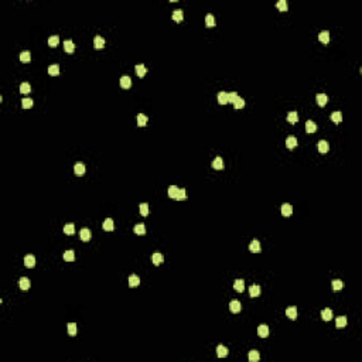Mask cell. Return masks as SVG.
<instances>
[{
  "instance_id": "6da1fadb",
  "label": "cell",
  "mask_w": 362,
  "mask_h": 362,
  "mask_svg": "<svg viewBox=\"0 0 362 362\" xmlns=\"http://www.w3.org/2000/svg\"><path fill=\"white\" fill-rule=\"evenodd\" d=\"M91 231L88 229V228H82L81 229V232H79V238H81V241H83V242H88V241H91Z\"/></svg>"
},
{
  "instance_id": "7a4b0ae2",
  "label": "cell",
  "mask_w": 362,
  "mask_h": 362,
  "mask_svg": "<svg viewBox=\"0 0 362 362\" xmlns=\"http://www.w3.org/2000/svg\"><path fill=\"white\" fill-rule=\"evenodd\" d=\"M249 250H250L252 253H259V252L262 250V249H260V242H259L258 239H253L250 242V245H249Z\"/></svg>"
},
{
  "instance_id": "3957f363",
  "label": "cell",
  "mask_w": 362,
  "mask_h": 362,
  "mask_svg": "<svg viewBox=\"0 0 362 362\" xmlns=\"http://www.w3.org/2000/svg\"><path fill=\"white\" fill-rule=\"evenodd\" d=\"M316 101H317V103H318V106L322 107L327 105V102H328V96L325 95V93H317Z\"/></svg>"
},
{
  "instance_id": "277c9868",
  "label": "cell",
  "mask_w": 362,
  "mask_h": 362,
  "mask_svg": "<svg viewBox=\"0 0 362 362\" xmlns=\"http://www.w3.org/2000/svg\"><path fill=\"white\" fill-rule=\"evenodd\" d=\"M297 139L294 137V136H288L287 139H286V146H287V149H290V150H293L294 147H297Z\"/></svg>"
},
{
  "instance_id": "5b68a950",
  "label": "cell",
  "mask_w": 362,
  "mask_h": 362,
  "mask_svg": "<svg viewBox=\"0 0 362 362\" xmlns=\"http://www.w3.org/2000/svg\"><path fill=\"white\" fill-rule=\"evenodd\" d=\"M260 286L258 284H252L250 287H249V296L250 297H258V296H260Z\"/></svg>"
},
{
  "instance_id": "8992f818",
  "label": "cell",
  "mask_w": 362,
  "mask_h": 362,
  "mask_svg": "<svg viewBox=\"0 0 362 362\" xmlns=\"http://www.w3.org/2000/svg\"><path fill=\"white\" fill-rule=\"evenodd\" d=\"M258 335L260 338H266L267 335H269V327H267L266 324H262L258 327Z\"/></svg>"
},
{
  "instance_id": "52a82bcc",
  "label": "cell",
  "mask_w": 362,
  "mask_h": 362,
  "mask_svg": "<svg viewBox=\"0 0 362 362\" xmlns=\"http://www.w3.org/2000/svg\"><path fill=\"white\" fill-rule=\"evenodd\" d=\"M241 308H242V306H241V303H239L238 300H232V301L229 303V310L232 311V313H235V314L239 313Z\"/></svg>"
},
{
  "instance_id": "ba28073f",
  "label": "cell",
  "mask_w": 362,
  "mask_h": 362,
  "mask_svg": "<svg viewBox=\"0 0 362 362\" xmlns=\"http://www.w3.org/2000/svg\"><path fill=\"white\" fill-rule=\"evenodd\" d=\"M233 288L236 290V292L242 293L243 290H245V282H243V279H236L235 282H233Z\"/></svg>"
},
{
  "instance_id": "9c48e42d",
  "label": "cell",
  "mask_w": 362,
  "mask_h": 362,
  "mask_svg": "<svg viewBox=\"0 0 362 362\" xmlns=\"http://www.w3.org/2000/svg\"><path fill=\"white\" fill-rule=\"evenodd\" d=\"M93 47H95L96 50H101L105 47V38L101 37V36H96L95 38H93Z\"/></svg>"
},
{
  "instance_id": "30bf717a",
  "label": "cell",
  "mask_w": 362,
  "mask_h": 362,
  "mask_svg": "<svg viewBox=\"0 0 362 362\" xmlns=\"http://www.w3.org/2000/svg\"><path fill=\"white\" fill-rule=\"evenodd\" d=\"M286 316H287L290 320H296V318H297V308H296V306L288 307L287 310H286Z\"/></svg>"
},
{
  "instance_id": "8fae6325",
  "label": "cell",
  "mask_w": 362,
  "mask_h": 362,
  "mask_svg": "<svg viewBox=\"0 0 362 362\" xmlns=\"http://www.w3.org/2000/svg\"><path fill=\"white\" fill-rule=\"evenodd\" d=\"M24 264L26 267H28V269H31V267L36 266V258H34V255H27L24 258Z\"/></svg>"
},
{
  "instance_id": "7c38bea8",
  "label": "cell",
  "mask_w": 362,
  "mask_h": 362,
  "mask_svg": "<svg viewBox=\"0 0 362 362\" xmlns=\"http://www.w3.org/2000/svg\"><path fill=\"white\" fill-rule=\"evenodd\" d=\"M317 149H318L320 153H327V151H328V149H330L328 141L320 140V141H318V144H317Z\"/></svg>"
},
{
  "instance_id": "4fadbf2b",
  "label": "cell",
  "mask_w": 362,
  "mask_h": 362,
  "mask_svg": "<svg viewBox=\"0 0 362 362\" xmlns=\"http://www.w3.org/2000/svg\"><path fill=\"white\" fill-rule=\"evenodd\" d=\"M183 19H184V12H183L181 9H177V10L173 12V20H174V21L180 23Z\"/></svg>"
},
{
  "instance_id": "5bb4252c",
  "label": "cell",
  "mask_w": 362,
  "mask_h": 362,
  "mask_svg": "<svg viewBox=\"0 0 362 362\" xmlns=\"http://www.w3.org/2000/svg\"><path fill=\"white\" fill-rule=\"evenodd\" d=\"M228 354H229V351H228V348L225 347V345H218V347H217V355H218L219 358H225Z\"/></svg>"
},
{
  "instance_id": "9a60e30c",
  "label": "cell",
  "mask_w": 362,
  "mask_h": 362,
  "mask_svg": "<svg viewBox=\"0 0 362 362\" xmlns=\"http://www.w3.org/2000/svg\"><path fill=\"white\" fill-rule=\"evenodd\" d=\"M212 169L222 170V169H224V160H222L221 157H215L214 161H212Z\"/></svg>"
},
{
  "instance_id": "2e32d148",
  "label": "cell",
  "mask_w": 362,
  "mask_h": 362,
  "mask_svg": "<svg viewBox=\"0 0 362 362\" xmlns=\"http://www.w3.org/2000/svg\"><path fill=\"white\" fill-rule=\"evenodd\" d=\"M318 40L321 41L322 44H328L330 43V33L327 30L321 31V33L318 34Z\"/></svg>"
},
{
  "instance_id": "e0dca14e",
  "label": "cell",
  "mask_w": 362,
  "mask_h": 362,
  "mask_svg": "<svg viewBox=\"0 0 362 362\" xmlns=\"http://www.w3.org/2000/svg\"><path fill=\"white\" fill-rule=\"evenodd\" d=\"M282 214L283 217H290L293 214V207L290 204H283L282 205Z\"/></svg>"
},
{
  "instance_id": "ac0fdd59",
  "label": "cell",
  "mask_w": 362,
  "mask_h": 362,
  "mask_svg": "<svg viewBox=\"0 0 362 362\" xmlns=\"http://www.w3.org/2000/svg\"><path fill=\"white\" fill-rule=\"evenodd\" d=\"M19 286L21 290H28V288H30V280H28L27 277H20Z\"/></svg>"
},
{
  "instance_id": "d6986e66",
  "label": "cell",
  "mask_w": 362,
  "mask_h": 362,
  "mask_svg": "<svg viewBox=\"0 0 362 362\" xmlns=\"http://www.w3.org/2000/svg\"><path fill=\"white\" fill-rule=\"evenodd\" d=\"M103 229L105 231H113L115 229V222L112 218H106L103 222Z\"/></svg>"
},
{
  "instance_id": "ffe728a7",
  "label": "cell",
  "mask_w": 362,
  "mask_h": 362,
  "mask_svg": "<svg viewBox=\"0 0 362 362\" xmlns=\"http://www.w3.org/2000/svg\"><path fill=\"white\" fill-rule=\"evenodd\" d=\"M317 130V125L313 120H307L306 122V132L307 133H314Z\"/></svg>"
},
{
  "instance_id": "44dd1931",
  "label": "cell",
  "mask_w": 362,
  "mask_h": 362,
  "mask_svg": "<svg viewBox=\"0 0 362 362\" xmlns=\"http://www.w3.org/2000/svg\"><path fill=\"white\" fill-rule=\"evenodd\" d=\"M130 85H132V79H130L127 75L126 77H122L120 78V86H122L123 89H127V88H130Z\"/></svg>"
},
{
  "instance_id": "7402d4cb",
  "label": "cell",
  "mask_w": 362,
  "mask_h": 362,
  "mask_svg": "<svg viewBox=\"0 0 362 362\" xmlns=\"http://www.w3.org/2000/svg\"><path fill=\"white\" fill-rule=\"evenodd\" d=\"M64 50H65V52H68V54L74 52V50H75L74 43H72L71 40H65V41H64Z\"/></svg>"
},
{
  "instance_id": "603a6c76",
  "label": "cell",
  "mask_w": 362,
  "mask_h": 362,
  "mask_svg": "<svg viewBox=\"0 0 362 362\" xmlns=\"http://www.w3.org/2000/svg\"><path fill=\"white\" fill-rule=\"evenodd\" d=\"M218 103L219 105H226L228 103V92L221 91V92L218 93Z\"/></svg>"
},
{
  "instance_id": "cb8c5ba5",
  "label": "cell",
  "mask_w": 362,
  "mask_h": 362,
  "mask_svg": "<svg viewBox=\"0 0 362 362\" xmlns=\"http://www.w3.org/2000/svg\"><path fill=\"white\" fill-rule=\"evenodd\" d=\"M335 325H337V328H344V327L347 325V317H345V316L337 317V320H335Z\"/></svg>"
},
{
  "instance_id": "d4e9b609",
  "label": "cell",
  "mask_w": 362,
  "mask_h": 362,
  "mask_svg": "<svg viewBox=\"0 0 362 362\" xmlns=\"http://www.w3.org/2000/svg\"><path fill=\"white\" fill-rule=\"evenodd\" d=\"M321 317L324 321H330V320L332 318V310L331 308H324V310L321 311Z\"/></svg>"
},
{
  "instance_id": "484cf974",
  "label": "cell",
  "mask_w": 362,
  "mask_h": 362,
  "mask_svg": "<svg viewBox=\"0 0 362 362\" xmlns=\"http://www.w3.org/2000/svg\"><path fill=\"white\" fill-rule=\"evenodd\" d=\"M146 72H147V68L144 67L143 64H137V65H136V74H137L140 78H143L144 75H146Z\"/></svg>"
},
{
  "instance_id": "4316f807",
  "label": "cell",
  "mask_w": 362,
  "mask_h": 362,
  "mask_svg": "<svg viewBox=\"0 0 362 362\" xmlns=\"http://www.w3.org/2000/svg\"><path fill=\"white\" fill-rule=\"evenodd\" d=\"M48 74L51 75V77H57V75L60 74V65L57 64H52L48 67Z\"/></svg>"
},
{
  "instance_id": "83f0119b",
  "label": "cell",
  "mask_w": 362,
  "mask_h": 362,
  "mask_svg": "<svg viewBox=\"0 0 362 362\" xmlns=\"http://www.w3.org/2000/svg\"><path fill=\"white\" fill-rule=\"evenodd\" d=\"M248 359L250 362H256V361H259V359H260V355H259V352L256 350H252L248 354Z\"/></svg>"
},
{
  "instance_id": "f1b7e54d",
  "label": "cell",
  "mask_w": 362,
  "mask_h": 362,
  "mask_svg": "<svg viewBox=\"0 0 362 362\" xmlns=\"http://www.w3.org/2000/svg\"><path fill=\"white\" fill-rule=\"evenodd\" d=\"M139 284H140V277L136 276V274H132L129 277V286L130 287H137Z\"/></svg>"
},
{
  "instance_id": "f546056e",
  "label": "cell",
  "mask_w": 362,
  "mask_h": 362,
  "mask_svg": "<svg viewBox=\"0 0 362 362\" xmlns=\"http://www.w3.org/2000/svg\"><path fill=\"white\" fill-rule=\"evenodd\" d=\"M74 171L77 175H82L83 173H85V164H83V163H77L74 167Z\"/></svg>"
},
{
  "instance_id": "4dcf8cb0",
  "label": "cell",
  "mask_w": 362,
  "mask_h": 362,
  "mask_svg": "<svg viewBox=\"0 0 362 362\" xmlns=\"http://www.w3.org/2000/svg\"><path fill=\"white\" fill-rule=\"evenodd\" d=\"M287 122H290V123H297L298 122V115H297V112H288L287 113Z\"/></svg>"
},
{
  "instance_id": "1f68e13d",
  "label": "cell",
  "mask_w": 362,
  "mask_h": 362,
  "mask_svg": "<svg viewBox=\"0 0 362 362\" xmlns=\"http://www.w3.org/2000/svg\"><path fill=\"white\" fill-rule=\"evenodd\" d=\"M151 260H153V263L156 264V266H159V264H161V263H163L164 258H163L161 253H154V255L151 256Z\"/></svg>"
},
{
  "instance_id": "d6a6232c",
  "label": "cell",
  "mask_w": 362,
  "mask_h": 362,
  "mask_svg": "<svg viewBox=\"0 0 362 362\" xmlns=\"http://www.w3.org/2000/svg\"><path fill=\"white\" fill-rule=\"evenodd\" d=\"M67 330H68V334L69 335H77V324L75 322H68L67 324Z\"/></svg>"
},
{
  "instance_id": "836d02e7",
  "label": "cell",
  "mask_w": 362,
  "mask_h": 362,
  "mask_svg": "<svg viewBox=\"0 0 362 362\" xmlns=\"http://www.w3.org/2000/svg\"><path fill=\"white\" fill-rule=\"evenodd\" d=\"M133 231H135L136 235H144L146 233V226H144V224H137L133 228Z\"/></svg>"
},
{
  "instance_id": "e575fe53",
  "label": "cell",
  "mask_w": 362,
  "mask_h": 362,
  "mask_svg": "<svg viewBox=\"0 0 362 362\" xmlns=\"http://www.w3.org/2000/svg\"><path fill=\"white\" fill-rule=\"evenodd\" d=\"M147 125V116L143 113L137 115V126H140V127H143V126Z\"/></svg>"
},
{
  "instance_id": "d590c367",
  "label": "cell",
  "mask_w": 362,
  "mask_h": 362,
  "mask_svg": "<svg viewBox=\"0 0 362 362\" xmlns=\"http://www.w3.org/2000/svg\"><path fill=\"white\" fill-rule=\"evenodd\" d=\"M331 120L334 123H341V122H342V113H341V112H332V113H331Z\"/></svg>"
},
{
  "instance_id": "8d00e7d4",
  "label": "cell",
  "mask_w": 362,
  "mask_h": 362,
  "mask_svg": "<svg viewBox=\"0 0 362 362\" xmlns=\"http://www.w3.org/2000/svg\"><path fill=\"white\" fill-rule=\"evenodd\" d=\"M178 190H180V188H178L177 185H170L169 187V197L170 198H174L175 200V197H177V194H178Z\"/></svg>"
},
{
  "instance_id": "74e56055",
  "label": "cell",
  "mask_w": 362,
  "mask_h": 362,
  "mask_svg": "<svg viewBox=\"0 0 362 362\" xmlns=\"http://www.w3.org/2000/svg\"><path fill=\"white\" fill-rule=\"evenodd\" d=\"M30 60H31L30 51H23V52H20V61H21V62H28Z\"/></svg>"
},
{
  "instance_id": "f35d334b",
  "label": "cell",
  "mask_w": 362,
  "mask_h": 362,
  "mask_svg": "<svg viewBox=\"0 0 362 362\" xmlns=\"http://www.w3.org/2000/svg\"><path fill=\"white\" fill-rule=\"evenodd\" d=\"M74 232H75L74 224H67L64 226V233H65V235H74Z\"/></svg>"
},
{
  "instance_id": "ab89813d",
  "label": "cell",
  "mask_w": 362,
  "mask_h": 362,
  "mask_svg": "<svg viewBox=\"0 0 362 362\" xmlns=\"http://www.w3.org/2000/svg\"><path fill=\"white\" fill-rule=\"evenodd\" d=\"M205 26H207V27H214V26H215V17L212 14H207Z\"/></svg>"
},
{
  "instance_id": "60d3db41",
  "label": "cell",
  "mask_w": 362,
  "mask_h": 362,
  "mask_svg": "<svg viewBox=\"0 0 362 362\" xmlns=\"http://www.w3.org/2000/svg\"><path fill=\"white\" fill-rule=\"evenodd\" d=\"M74 259H75L74 250H67L64 253V260H67V262H74Z\"/></svg>"
},
{
  "instance_id": "b9f144b4",
  "label": "cell",
  "mask_w": 362,
  "mask_h": 362,
  "mask_svg": "<svg viewBox=\"0 0 362 362\" xmlns=\"http://www.w3.org/2000/svg\"><path fill=\"white\" fill-rule=\"evenodd\" d=\"M60 44V37L58 36H52L48 38V45L50 47H57Z\"/></svg>"
},
{
  "instance_id": "7bdbcfd3",
  "label": "cell",
  "mask_w": 362,
  "mask_h": 362,
  "mask_svg": "<svg viewBox=\"0 0 362 362\" xmlns=\"http://www.w3.org/2000/svg\"><path fill=\"white\" fill-rule=\"evenodd\" d=\"M342 287H344V282H342V280H332V290L338 292V290H341Z\"/></svg>"
},
{
  "instance_id": "ee69618b",
  "label": "cell",
  "mask_w": 362,
  "mask_h": 362,
  "mask_svg": "<svg viewBox=\"0 0 362 362\" xmlns=\"http://www.w3.org/2000/svg\"><path fill=\"white\" fill-rule=\"evenodd\" d=\"M233 106L236 107V109H242V107L245 106V101H243L241 96H238V98L235 99V102H233Z\"/></svg>"
},
{
  "instance_id": "f6af8a7d",
  "label": "cell",
  "mask_w": 362,
  "mask_h": 362,
  "mask_svg": "<svg viewBox=\"0 0 362 362\" xmlns=\"http://www.w3.org/2000/svg\"><path fill=\"white\" fill-rule=\"evenodd\" d=\"M276 6L280 12H287V2H286V0H279Z\"/></svg>"
},
{
  "instance_id": "bcb514c9",
  "label": "cell",
  "mask_w": 362,
  "mask_h": 362,
  "mask_svg": "<svg viewBox=\"0 0 362 362\" xmlns=\"http://www.w3.org/2000/svg\"><path fill=\"white\" fill-rule=\"evenodd\" d=\"M31 91V86L28 82H23L21 85H20V92L21 93H28Z\"/></svg>"
},
{
  "instance_id": "7dc6e473",
  "label": "cell",
  "mask_w": 362,
  "mask_h": 362,
  "mask_svg": "<svg viewBox=\"0 0 362 362\" xmlns=\"http://www.w3.org/2000/svg\"><path fill=\"white\" fill-rule=\"evenodd\" d=\"M21 106L24 107V109H30L31 106H33V99H30V98H24L21 101Z\"/></svg>"
},
{
  "instance_id": "c3c4849f",
  "label": "cell",
  "mask_w": 362,
  "mask_h": 362,
  "mask_svg": "<svg viewBox=\"0 0 362 362\" xmlns=\"http://www.w3.org/2000/svg\"><path fill=\"white\" fill-rule=\"evenodd\" d=\"M140 214L143 215V217H147L149 215V205L146 202L140 204Z\"/></svg>"
},
{
  "instance_id": "681fc988",
  "label": "cell",
  "mask_w": 362,
  "mask_h": 362,
  "mask_svg": "<svg viewBox=\"0 0 362 362\" xmlns=\"http://www.w3.org/2000/svg\"><path fill=\"white\" fill-rule=\"evenodd\" d=\"M187 198V194H185V188H181V190H178V194L177 197H175V200L181 201V200H185Z\"/></svg>"
},
{
  "instance_id": "f907efd6",
  "label": "cell",
  "mask_w": 362,
  "mask_h": 362,
  "mask_svg": "<svg viewBox=\"0 0 362 362\" xmlns=\"http://www.w3.org/2000/svg\"><path fill=\"white\" fill-rule=\"evenodd\" d=\"M236 98H238L236 92H228V103H233Z\"/></svg>"
}]
</instances>
